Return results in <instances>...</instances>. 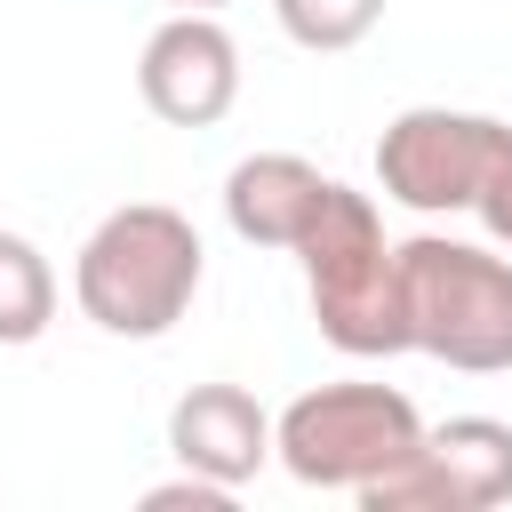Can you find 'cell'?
Listing matches in <instances>:
<instances>
[{"label":"cell","instance_id":"obj_9","mask_svg":"<svg viewBox=\"0 0 512 512\" xmlns=\"http://www.w3.org/2000/svg\"><path fill=\"white\" fill-rule=\"evenodd\" d=\"M328 184H336V176H320L304 152H248V160H232V176H224V224H232L248 248H288V256H296V240L312 232Z\"/></svg>","mask_w":512,"mask_h":512},{"label":"cell","instance_id":"obj_14","mask_svg":"<svg viewBox=\"0 0 512 512\" xmlns=\"http://www.w3.org/2000/svg\"><path fill=\"white\" fill-rule=\"evenodd\" d=\"M176 8H208V16H216V8H224V0H176Z\"/></svg>","mask_w":512,"mask_h":512},{"label":"cell","instance_id":"obj_6","mask_svg":"<svg viewBox=\"0 0 512 512\" xmlns=\"http://www.w3.org/2000/svg\"><path fill=\"white\" fill-rule=\"evenodd\" d=\"M360 512H488L512 504V424L504 416H448L352 496Z\"/></svg>","mask_w":512,"mask_h":512},{"label":"cell","instance_id":"obj_1","mask_svg":"<svg viewBox=\"0 0 512 512\" xmlns=\"http://www.w3.org/2000/svg\"><path fill=\"white\" fill-rule=\"evenodd\" d=\"M72 296L120 344L168 336L200 296V232H192V216H176L168 200L112 208L72 256Z\"/></svg>","mask_w":512,"mask_h":512},{"label":"cell","instance_id":"obj_4","mask_svg":"<svg viewBox=\"0 0 512 512\" xmlns=\"http://www.w3.org/2000/svg\"><path fill=\"white\" fill-rule=\"evenodd\" d=\"M416 440H424V416L392 384H320L272 416V456L288 464V480L336 488V496H360L368 480H384Z\"/></svg>","mask_w":512,"mask_h":512},{"label":"cell","instance_id":"obj_12","mask_svg":"<svg viewBox=\"0 0 512 512\" xmlns=\"http://www.w3.org/2000/svg\"><path fill=\"white\" fill-rule=\"evenodd\" d=\"M224 504H232V488L208 480V472H184V480L144 488V512H224Z\"/></svg>","mask_w":512,"mask_h":512},{"label":"cell","instance_id":"obj_13","mask_svg":"<svg viewBox=\"0 0 512 512\" xmlns=\"http://www.w3.org/2000/svg\"><path fill=\"white\" fill-rule=\"evenodd\" d=\"M472 216H480V224H488V240L512 256V160L488 176V192H480V208H472Z\"/></svg>","mask_w":512,"mask_h":512},{"label":"cell","instance_id":"obj_8","mask_svg":"<svg viewBox=\"0 0 512 512\" xmlns=\"http://www.w3.org/2000/svg\"><path fill=\"white\" fill-rule=\"evenodd\" d=\"M168 448H176L184 472H208L224 488H248L272 464V416L240 384H192L168 408Z\"/></svg>","mask_w":512,"mask_h":512},{"label":"cell","instance_id":"obj_5","mask_svg":"<svg viewBox=\"0 0 512 512\" xmlns=\"http://www.w3.org/2000/svg\"><path fill=\"white\" fill-rule=\"evenodd\" d=\"M504 160H512V128L488 112H448V104H408L376 136V184H384V200H400L416 216L480 208V192Z\"/></svg>","mask_w":512,"mask_h":512},{"label":"cell","instance_id":"obj_10","mask_svg":"<svg viewBox=\"0 0 512 512\" xmlns=\"http://www.w3.org/2000/svg\"><path fill=\"white\" fill-rule=\"evenodd\" d=\"M56 320V272L24 232H0V344H40Z\"/></svg>","mask_w":512,"mask_h":512},{"label":"cell","instance_id":"obj_3","mask_svg":"<svg viewBox=\"0 0 512 512\" xmlns=\"http://www.w3.org/2000/svg\"><path fill=\"white\" fill-rule=\"evenodd\" d=\"M400 288H408V336L440 368L504 376L512 368V256L472 248L448 232L400 240Z\"/></svg>","mask_w":512,"mask_h":512},{"label":"cell","instance_id":"obj_7","mask_svg":"<svg viewBox=\"0 0 512 512\" xmlns=\"http://www.w3.org/2000/svg\"><path fill=\"white\" fill-rule=\"evenodd\" d=\"M136 96L168 128H216L240 104V48L208 8H176L144 56H136Z\"/></svg>","mask_w":512,"mask_h":512},{"label":"cell","instance_id":"obj_11","mask_svg":"<svg viewBox=\"0 0 512 512\" xmlns=\"http://www.w3.org/2000/svg\"><path fill=\"white\" fill-rule=\"evenodd\" d=\"M272 16H280V32H288L296 48L344 56V48H360V40L376 32L384 0H272Z\"/></svg>","mask_w":512,"mask_h":512},{"label":"cell","instance_id":"obj_2","mask_svg":"<svg viewBox=\"0 0 512 512\" xmlns=\"http://www.w3.org/2000/svg\"><path fill=\"white\" fill-rule=\"evenodd\" d=\"M296 264H304L312 320H320V336L336 352H352V360L416 352V336H408V288H400V240H384V216H376L368 192L328 184L312 232L296 240Z\"/></svg>","mask_w":512,"mask_h":512}]
</instances>
